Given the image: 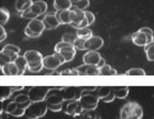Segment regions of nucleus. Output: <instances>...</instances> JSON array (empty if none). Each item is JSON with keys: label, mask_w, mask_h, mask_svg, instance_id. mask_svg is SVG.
<instances>
[{"label": "nucleus", "mask_w": 154, "mask_h": 119, "mask_svg": "<svg viewBox=\"0 0 154 119\" xmlns=\"http://www.w3.org/2000/svg\"><path fill=\"white\" fill-rule=\"evenodd\" d=\"M96 89H97L96 86H89V87L85 86L84 87L80 98L78 99L84 110H95L97 107L100 97L97 96Z\"/></svg>", "instance_id": "1"}, {"label": "nucleus", "mask_w": 154, "mask_h": 119, "mask_svg": "<svg viewBox=\"0 0 154 119\" xmlns=\"http://www.w3.org/2000/svg\"><path fill=\"white\" fill-rule=\"evenodd\" d=\"M143 110L136 101L124 103L120 110V119H142Z\"/></svg>", "instance_id": "2"}, {"label": "nucleus", "mask_w": 154, "mask_h": 119, "mask_svg": "<svg viewBox=\"0 0 154 119\" xmlns=\"http://www.w3.org/2000/svg\"><path fill=\"white\" fill-rule=\"evenodd\" d=\"M48 111V106L46 101H38V102H32L26 109L25 116L28 119H38L45 116Z\"/></svg>", "instance_id": "3"}, {"label": "nucleus", "mask_w": 154, "mask_h": 119, "mask_svg": "<svg viewBox=\"0 0 154 119\" xmlns=\"http://www.w3.org/2000/svg\"><path fill=\"white\" fill-rule=\"evenodd\" d=\"M45 25H44L43 20L38 18L31 19L29 24L27 25V27L25 28V34L28 37L31 38H36L38 36H41L42 33L45 30Z\"/></svg>", "instance_id": "4"}, {"label": "nucleus", "mask_w": 154, "mask_h": 119, "mask_svg": "<svg viewBox=\"0 0 154 119\" xmlns=\"http://www.w3.org/2000/svg\"><path fill=\"white\" fill-rule=\"evenodd\" d=\"M55 52H59L65 60V63H69L73 61L75 54H76V49L73 46V44L66 43V42H59L55 46Z\"/></svg>", "instance_id": "5"}, {"label": "nucleus", "mask_w": 154, "mask_h": 119, "mask_svg": "<svg viewBox=\"0 0 154 119\" xmlns=\"http://www.w3.org/2000/svg\"><path fill=\"white\" fill-rule=\"evenodd\" d=\"M51 86H32L28 91V95L32 102L38 101H45L48 93L51 91Z\"/></svg>", "instance_id": "6"}, {"label": "nucleus", "mask_w": 154, "mask_h": 119, "mask_svg": "<svg viewBox=\"0 0 154 119\" xmlns=\"http://www.w3.org/2000/svg\"><path fill=\"white\" fill-rule=\"evenodd\" d=\"M65 63V60L59 52H55L54 54L47 55L43 59L44 68L48 70H57L62 64Z\"/></svg>", "instance_id": "7"}, {"label": "nucleus", "mask_w": 154, "mask_h": 119, "mask_svg": "<svg viewBox=\"0 0 154 119\" xmlns=\"http://www.w3.org/2000/svg\"><path fill=\"white\" fill-rule=\"evenodd\" d=\"M84 87L79 86H63L61 87V94L65 101H72V100H78L82 95V91Z\"/></svg>", "instance_id": "8"}, {"label": "nucleus", "mask_w": 154, "mask_h": 119, "mask_svg": "<svg viewBox=\"0 0 154 119\" xmlns=\"http://www.w3.org/2000/svg\"><path fill=\"white\" fill-rule=\"evenodd\" d=\"M63 111L69 116L76 117V116H80L82 112L84 111V107L82 106L79 100L65 101V105L63 106Z\"/></svg>", "instance_id": "9"}, {"label": "nucleus", "mask_w": 154, "mask_h": 119, "mask_svg": "<svg viewBox=\"0 0 154 119\" xmlns=\"http://www.w3.org/2000/svg\"><path fill=\"white\" fill-rule=\"evenodd\" d=\"M45 101L47 103V105L64 103V99H63L62 94H61V87H51Z\"/></svg>", "instance_id": "10"}, {"label": "nucleus", "mask_w": 154, "mask_h": 119, "mask_svg": "<svg viewBox=\"0 0 154 119\" xmlns=\"http://www.w3.org/2000/svg\"><path fill=\"white\" fill-rule=\"evenodd\" d=\"M24 57H26L28 66H33L43 63V55L40 51L38 50H28L24 53Z\"/></svg>", "instance_id": "11"}, {"label": "nucleus", "mask_w": 154, "mask_h": 119, "mask_svg": "<svg viewBox=\"0 0 154 119\" xmlns=\"http://www.w3.org/2000/svg\"><path fill=\"white\" fill-rule=\"evenodd\" d=\"M104 46V39L101 36L93 35L86 41V50L87 51H97Z\"/></svg>", "instance_id": "12"}, {"label": "nucleus", "mask_w": 154, "mask_h": 119, "mask_svg": "<svg viewBox=\"0 0 154 119\" xmlns=\"http://www.w3.org/2000/svg\"><path fill=\"white\" fill-rule=\"evenodd\" d=\"M77 70L79 71L80 76H100V67L95 65L82 64L77 67Z\"/></svg>", "instance_id": "13"}, {"label": "nucleus", "mask_w": 154, "mask_h": 119, "mask_svg": "<svg viewBox=\"0 0 154 119\" xmlns=\"http://www.w3.org/2000/svg\"><path fill=\"white\" fill-rule=\"evenodd\" d=\"M101 60L102 55L97 51H87L82 55V61H84L85 64L88 65H95V66H97Z\"/></svg>", "instance_id": "14"}, {"label": "nucleus", "mask_w": 154, "mask_h": 119, "mask_svg": "<svg viewBox=\"0 0 154 119\" xmlns=\"http://www.w3.org/2000/svg\"><path fill=\"white\" fill-rule=\"evenodd\" d=\"M42 20H43L44 25H45V28L48 29V30L56 29L61 25L56 13H49V14H46Z\"/></svg>", "instance_id": "15"}, {"label": "nucleus", "mask_w": 154, "mask_h": 119, "mask_svg": "<svg viewBox=\"0 0 154 119\" xmlns=\"http://www.w3.org/2000/svg\"><path fill=\"white\" fill-rule=\"evenodd\" d=\"M132 42L134 45L139 46V47H146L148 45V43H149L147 34L140 31V30H138V31L134 32L132 34Z\"/></svg>", "instance_id": "16"}, {"label": "nucleus", "mask_w": 154, "mask_h": 119, "mask_svg": "<svg viewBox=\"0 0 154 119\" xmlns=\"http://www.w3.org/2000/svg\"><path fill=\"white\" fill-rule=\"evenodd\" d=\"M24 85H19V86H1V98L0 100L1 102L5 101L7 99H9L15 91H19L24 89Z\"/></svg>", "instance_id": "17"}, {"label": "nucleus", "mask_w": 154, "mask_h": 119, "mask_svg": "<svg viewBox=\"0 0 154 119\" xmlns=\"http://www.w3.org/2000/svg\"><path fill=\"white\" fill-rule=\"evenodd\" d=\"M73 13V22H72V27H74L75 29H78L79 25L86 18V15H85V11L80 9H77V7H71Z\"/></svg>", "instance_id": "18"}, {"label": "nucleus", "mask_w": 154, "mask_h": 119, "mask_svg": "<svg viewBox=\"0 0 154 119\" xmlns=\"http://www.w3.org/2000/svg\"><path fill=\"white\" fill-rule=\"evenodd\" d=\"M58 19L61 25H72L73 22V13L72 10H62V11H57L56 12Z\"/></svg>", "instance_id": "19"}, {"label": "nucleus", "mask_w": 154, "mask_h": 119, "mask_svg": "<svg viewBox=\"0 0 154 119\" xmlns=\"http://www.w3.org/2000/svg\"><path fill=\"white\" fill-rule=\"evenodd\" d=\"M31 12L34 13L36 16H41L47 11V3L43 0H38V1H33L32 5L30 7Z\"/></svg>", "instance_id": "20"}, {"label": "nucleus", "mask_w": 154, "mask_h": 119, "mask_svg": "<svg viewBox=\"0 0 154 119\" xmlns=\"http://www.w3.org/2000/svg\"><path fill=\"white\" fill-rule=\"evenodd\" d=\"M1 71L5 76H18V69L14 62H8L1 65Z\"/></svg>", "instance_id": "21"}, {"label": "nucleus", "mask_w": 154, "mask_h": 119, "mask_svg": "<svg viewBox=\"0 0 154 119\" xmlns=\"http://www.w3.org/2000/svg\"><path fill=\"white\" fill-rule=\"evenodd\" d=\"M14 63L17 66V69H18V76L25 74L26 70L28 69V62H27L26 57L24 55H18L17 59L14 61Z\"/></svg>", "instance_id": "22"}, {"label": "nucleus", "mask_w": 154, "mask_h": 119, "mask_svg": "<svg viewBox=\"0 0 154 119\" xmlns=\"http://www.w3.org/2000/svg\"><path fill=\"white\" fill-rule=\"evenodd\" d=\"M112 91L116 98L125 99L130 94V88H128V86H112Z\"/></svg>", "instance_id": "23"}, {"label": "nucleus", "mask_w": 154, "mask_h": 119, "mask_svg": "<svg viewBox=\"0 0 154 119\" xmlns=\"http://www.w3.org/2000/svg\"><path fill=\"white\" fill-rule=\"evenodd\" d=\"M32 3H33L32 0H16L15 1V10L22 14L26 10L30 9Z\"/></svg>", "instance_id": "24"}, {"label": "nucleus", "mask_w": 154, "mask_h": 119, "mask_svg": "<svg viewBox=\"0 0 154 119\" xmlns=\"http://www.w3.org/2000/svg\"><path fill=\"white\" fill-rule=\"evenodd\" d=\"M54 7L56 11H62V10H70L72 7L71 0H54Z\"/></svg>", "instance_id": "25"}, {"label": "nucleus", "mask_w": 154, "mask_h": 119, "mask_svg": "<svg viewBox=\"0 0 154 119\" xmlns=\"http://www.w3.org/2000/svg\"><path fill=\"white\" fill-rule=\"evenodd\" d=\"M118 71L110 65L105 64L104 66L100 67V76H117Z\"/></svg>", "instance_id": "26"}, {"label": "nucleus", "mask_w": 154, "mask_h": 119, "mask_svg": "<svg viewBox=\"0 0 154 119\" xmlns=\"http://www.w3.org/2000/svg\"><path fill=\"white\" fill-rule=\"evenodd\" d=\"M76 34L78 37L84 38V39H89L91 36H93V33H92L91 29H89L88 27L87 28H82V29H77Z\"/></svg>", "instance_id": "27"}, {"label": "nucleus", "mask_w": 154, "mask_h": 119, "mask_svg": "<svg viewBox=\"0 0 154 119\" xmlns=\"http://www.w3.org/2000/svg\"><path fill=\"white\" fill-rule=\"evenodd\" d=\"M112 91V86H100L96 89V93H97V96L100 97V99H104L105 97L109 95V94Z\"/></svg>", "instance_id": "28"}, {"label": "nucleus", "mask_w": 154, "mask_h": 119, "mask_svg": "<svg viewBox=\"0 0 154 119\" xmlns=\"http://www.w3.org/2000/svg\"><path fill=\"white\" fill-rule=\"evenodd\" d=\"M144 52H146V57L149 62H154V42L148 44L144 47Z\"/></svg>", "instance_id": "29"}, {"label": "nucleus", "mask_w": 154, "mask_h": 119, "mask_svg": "<svg viewBox=\"0 0 154 119\" xmlns=\"http://www.w3.org/2000/svg\"><path fill=\"white\" fill-rule=\"evenodd\" d=\"M72 1V7L80 9L82 11H86V9L90 5L89 0H71Z\"/></svg>", "instance_id": "30"}, {"label": "nucleus", "mask_w": 154, "mask_h": 119, "mask_svg": "<svg viewBox=\"0 0 154 119\" xmlns=\"http://www.w3.org/2000/svg\"><path fill=\"white\" fill-rule=\"evenodd\" d=\"M99 116V114L95 112V110H84L80 114V119H95Z\"/></svg>", "instance_id": "31"}, {"label": "nucleus", "mask_w": 154, "mask_h": 119, "mask_svg": "<svg viewBox=\"0 0 154 119\" xmlns=\"http://www.w3.org/2000/svg\"><path fill=\"white\" fill-rule=\"evenodd\" d=\"M0 12H1V18H0V24H1V26H5V24H7L8 22H9L10 19V16H11V14H10V12L8 11L5 7H1L0 9Z\"/></svg>", "instance_id": "32"}, {"label": "nucleus", "mask_w": 154, "mask_h": 119, "mask_svg": "<svg viewBox=\"0 0 154 119\" xmlns=\"http://www.w3.org/2000/svg\"><path fill=\"white\" fill-rule=\"evenodd\" d=\"M125 76H146V71L142 68H131L125 71Z\"/></svg>", "instance_id": "33"}, {"label": "nucleus", "mask_w": 154, "mask_h": 119, "mask_svg": "<svg viewBox=\"0 0 154 119\" xmlns=\"http://www.w3.org/2000/svg\"><path fill=\"white\" fill-rule=\"evenodd\" d=\"M73 46L75 47L76 50H86V39L77 37L74 43H73Z\"/></svg>", "instance_id": "34"}, {"label": "nucleus", "mask_w": 154, "mask_h": 119, "mask_svg": "<svg viewBox=\"0 0 154 119\" xmlns=\"http://www.w3.org/2000/svg\"><path fill=\"white\" fill-rule=\"evenodd\" d=\"M77 37H78V36H77L76 33L69 32V33H64V34H63V35H62V39H61V41L66 42V43H70V44H73Z\"/></svg>", "instance_id": "35"}, {"label": "nucleus", "mask_w": 154, "mask_h": 119, "mask_svg": "<svg viewBox=\"0 0 154 119\" xmlns=\"http://www.w3.org/2000/svg\"><path fill=\"white\" fill-rule=\"evenodd\" d=\"M14 101H16L17 103H26L28 101H31L30 98H29L28 94H17L16 96L14 97Z\"/></svg>", "instance_id": "36"}, {"label": "nucleus", "mask_w": 154, "mask_h": 119, "mask_svg": "<svg viewBox=\"0 0 154 119\" xmlns=\"http://www.w3.org/2000/svg\"><path fill=\"white\" fill-rule=\"evenodd\" d=\"M140 31L144 32V33L147 34V36H148V42H149L148 44H150V43H152V42H154V33H153V31H152V29L148 28V27H143V28L140 29Z\"/></svg>", "instance_id": "37"}, {"label": "nucleus", "mask_w": 154, "mask_h": 119, "mask_svg": "<svg viewBox=\"0 0 154 119\" xmlns=\"http://www.w3.org/2000/svg\"><path fill=\"white\" fill-rule=\"evenodd\" d=\"M20 16H22V18H25V19H35V18H38V16H36L34 13H32L31 12V10L30 9H28V10H26L25 12H23L22 14H20Z\"/></svg>", "instance_id": "38"}, {"label": "nucleus", "mask_w": 154, "mask_h": 119, "mask_svg": "<svg viewBox=\"0 0 154 119\" xmlns=\"http://www.w3.org/2000/svg\"><path fill=\"white\" fill-rule=\"evenodd\" d=\"M47 106H48V111H51L54 113L61 112L63 110V103H61V104H49Z\"/></svg>", "instance_id": "39"}, {"label": "nucleus", "mask_w": 154, "mask_h": 119, "mask_svg": "<svg viewBox=\"0 0 154 119\" xmlns=\"http://www.w3.org/2000/svg\"><path fill=\"white\" fill-rule=\"evenodd\" d=\"M25 113H26V110L25 109H22V107H17V109H15L14 111H13L12 113H11V116H13V117H22V116H24L25 115Z\"/></svg>", "instance_id": "40"}, {"label": "nucleus", "mask_w": 154, "mask_h": 119, "mask_svg": "<svg viewBox=\"0 0 154 119\" xmlns=\"http://www.w3.org/2000/svg\"><path fill=\"white\" fill-rule=\"evenodd\" d=\"M85 15H86V18L88 19V22H89V26H91L92 24H94L95 22V16L92 12L90 11H85Z\"/></svg>", "instance_id": "41"}, {"label": "nucleus", "mask_w": 154, "mask_h": 119, "mask_svg": "<svg viewBox=\"0 0 154 119\" xmlns=\"http://www.w3.org/2000/svg\"><path fill=\"white\" fill-rule=\"evenodd\" d=\"M3 48H5V49H8V50H10V51H13V52L17 53V54H19V52H20V49H19V47L13 45V44H8V45H5Z\"/></svg>", "instance_id": "42"}, {"label": "nucleus", "mask_w": 154, "mask_h": 119, "mask_svg": "<svg viewBox=\"0 0 154 119\" xmlns=\"http://www.w3.org/2000/svg\"><path fill=\"white\" fill-rule=\"evenodd\" d=\"M115 99H116L115 94H113V91H111L107 97H105L104 99H102V100H103V102H105V103H110V102H112Z\"/></svg>", "instance_id": "43"}, {"label": "nucleus", "mask_w": 154, "mask_h": 119, "mask_svg": "<svg viewBox=\"0 0 154 119\" xmlns=\"http://www.w3.org/2000/svg\"><path fill=\"white\" fill-rule=\"evenodd\" d=\"M0 31H1V36H0V42H3L7 38V32L5 30V27L0 26Z\"/></svg>", "instance_id": "44"}, {"label": "nucleus", "mask_w": 154, "mask_h": 119, "mask_svg": "<svg viewBox=\"0 0 154 119\" xmlns=\"http://www.w3.org/2000/svg\"><path fill=\"white\" fill-rule=\"evenodd\" d=\"M60 76H72V68L65 69V70L60 71Z\"/></svg>", "instance_id": "45"}, {"label": "nucleus", "mask_w": 154, "mask_h": 119, "mask_svg": "<svg viewBox=\"0 0 154 119\" xmlns=\"http://www.w3.org/2000/svg\"><path fill=\"white\" fill-rule=\"evenodd\" d=\"M105 65V60L102 57V60L100 61V63H99V65H97V67H102V66H104Z\"/></svg>", "instance_id": "46"}, {"label": "nucleus", "mask_w": 154, "mask_h": 119, "mask_svg": "<svg viewBox=\"0 0 154 119\" xmlns=\"http://www.w3.org/2000/svg\"><path fill=\"white\" fill-rule=\"evenodd\" d=\"M95 119H102V117H101V115H100L99 114V116H97V117H96V118Z\"/></svg>", "instance_id": "47"}]
</instances>
